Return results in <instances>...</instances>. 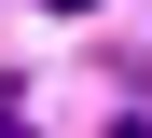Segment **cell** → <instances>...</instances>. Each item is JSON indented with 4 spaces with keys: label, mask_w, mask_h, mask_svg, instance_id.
<instances>
[{
    "label": "cell",
    "mask_w": 152,
    "mask_h": 138,
    "mask_svg": "<svg viewBox=\"0 0 152 138\" xmlns=\"http://www.w3.org/2000/svg\"><path fill=\"white\" fill-rule=\"evenodd\" d=\"M111 138H152V124H111Z\"/></svg>",
    "instance_id": "1"
}]
</instances>
